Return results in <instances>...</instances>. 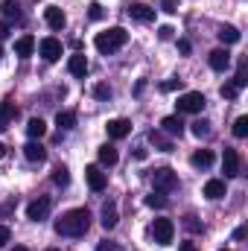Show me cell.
I'll return each instance as SVG.
<instances>
[{
	"label": "cell",
	"instance_id": "6da1fadb",
	"mask_svg": "<svg viewBox=\"0 0 248 251\" xmlns=\"http://www.w3.org/2000/svg\"><path fill=\"white\" fill-rule=\"evenodd\" d=\"M91 228V213L88 207H73L56 219V234L59 237H85Z\"/></svg>",
	"mask_w": 248,
	"mask_h": 251
},
{
	"label": "cell",
	"instance_id": "7a4b0ae2",
	"mask_svg": "<svg viewBox=\"0 0 248 251\" xmlns=\"http://www.w3.org/2000/svg\"><path fill=\"white\" fill-rule=\"evenodd\" d=\"M125 41H128V32H125L123 26H111V29H105V32H99V35L94 38V47H97L102 56H108V53H117Z\"/></svg>",
	"mask_w": 248,
	"mask_h": 251
},
{
	"label": "cell",
	"instance_id": "3957f363",
	"mask_svg": "<svg viewBox=\"0 0 248 251\" xmlns=\"http://www.w3.org/2000/svg\"><path fill=\"white\" fill-rule=\"evenodd\" d=\"M204 102H207V100H204L201 91H187V94L178 97L175 105H178V114H201V111H204Z\"/></svg>",
	"mask_w": 248,
	"mask_h": 251
},
{
	"label": "cell",
	"instance_id": "277c9868",
	"mask_svg": "<svg viewBox=\"0 0 248 251\" xmlns=\"http://www.w3.org/2000/svg\"><path fill=\"white\" fill-rule=\"evenodd\" d=\"M152 184H155V190H161V193H170V190L178 187V176L170 167H161V170L152 173Z\"/></svg>",
	"mask_w": 248,
	"mask_h": 251
},
{
	"label": "cell",
	"instance_id": "5b68a950",
	"mask_svg": "<svg viewBox=\"0 0 248 251\" xmlns=\"http://www.w3.org/2000/svg\"><path fill=\"white\" fill-rule=\"evenodd\" d=\"M152 237H155L158 246H170L173 237H175V225L170 219H155L152 222Z\"/></svg>",
	"mask_w": 248,
	"mask_h": 251
},
{
	"label": "cell",
	"instance_id": "8992f818",
	"mask_svg": "<svg viewBox=\"0 0 248 251\" xmlns=\"http://www.w3.org/2000/svg\"><path fill=\"white\" fill-rule=\"evenodd\" d=\"M47 213H50V199H47V196H38L35 201L26 204V219H32V222L47 219Z\"/></svg>",
	"mask_w": 248,
	"mask_h": 251
},
{
	"label": "cell",
	"instance_id": "52a82bcc",
	"mask_svg": "<svg viewBox=\"0 0 248 251\" xmlns=\"http://www.w3.org/2000/svg\"><path fill=\"white\" fill-rule=\"evenodd\" d=\"M85 181H88V187L94 190V193H99V190H105V184H108V176L97 164H91V167H85Z\"/></svg>",
	"mask_w": 248,
	"mask_h": 251
},
{
	"label": "cell",
	"instance_id": "ba28073f",
	"mask_svg": "<svg viewBox=\"0 0 248 251\" xmlns=\"http://www.w3.org/2000/svg\"><path fill=\"white\" fill-rule=\"evenodd\" d=\"M222 173H225V178H237L240 176V155H237V149H225V155H222Z\"/></svg>",
	"mask_w": 248,
	"mask_h": 251
},
{
	"label": "cell",
	"instance_id": "9c48e42d",
	"mask_svg": "<svg viewBox=\"0 0 248 251\" xmlns=\"http://www.w3.org/2000/svg\"><path fill=\"white\" fill-rule=\"evenodd\" d=\"M125 9H128V15H131L134 21H140V24H152V21H155V9L146 6V3H128Z\"/></svg>",
	"mask_w": 248,
	"mask_h": 251
},
{
	"label": "cell",
	"instance_id": "30bf717a",
	"mask_svg": "<svg viewBox=\"0 0 248 251\" xmlns=\"http://www.w3.org/2000/svg\"><path fill=\"white\" fill-rule=\"evenodd\" d=\"M62 41L59 38H44L41 41V56H44V62H59L62 59Z\"/></svg>",
	"mask_w": 248,
	"mask_h": 251
},
{
	"label": "cell",
	"instance_id": "8fae6325",
	"mask_svg": "<svg viewBox=\"0 0 248 251\" xmlns=\"http://www.w3.org/2000/svg\"><path fill=\"white\" fill-rule=\"evenodd\" d=\"M108 137L111 140H123V137H128L131 134V123L128 120H123V117H117V120H108Z\"/></svg>",
	"mask_w": 248,
	"mask_h": 251
},
{
	"label": "cell",
	"instance_id": "7c38bea8",
	"mask_svg": "<svg viewBox=\"0 0 248 251\" xmlns=\"http://www.w3.org/2000/svg\"><path fill=\"white\" fill-rule=\"evenodd\" d=\"M24 158H26L29 164H41V161L47 158V149H44L38 140H29V143L24 146Z\"/></svg>",
	"mask_w": 248,
	"mask_h": 251
},
{
	"label": "cell",
	"instance_id": "4fadbf2b",
	"mask_svg": "<svg viewBox=\"0 0 248 251\" xmlns=\"http://www.w3.org/2000/svg\"><path fill=\"white\" fill-rule=\"evenodd\" d=\"M44 21H47L50 29H62L64 24H67V18H64V12L59 6H47V9H44Z\"/></svg>",
	"mask_w": 248,
	"mask_h": 251
},
{
	"label": "cell",
	"instance_id": "5bb4252c",
	"mask_svg": "<svg viewBox=\"0 0 248 251\" xmlns=\"http://www.w3.org/2000/svg\"><path fill=\"white\" fill-rule=\"evenodd\" d=\"M207 64H210L213 70H228V67H231V53H228V50H213V53L207 56Z\"/></svg>",
	"mask_w": 248,
	"mask_h": 251
},
{
	"label": "cell",
	"instance_id": "9a60e30c",
	"mask_svg": "<svg viewBox=\"0 0 248 251\" xmlns=\"http://www.w3.org/2000/svg\"><path fill=\"white\" fill-rule=\"evenodd\" d=\"M161 128H164L167 134H173V137H181V134H184V123H181V117H178V114L164 117V120H161Z\"/></svg>",
	"mask_w": 248,
	"mask_h": 251
},
{
	"label": "cell",
	"instance_id": "2e32d148",
	"mask_svg": "<svg viewBox=\"0 0 248 251\" xmlns=\"http://www.w3.org/2000/svg\"><path fill=\"white\" fill-rule=\"evenodd\" d=\"M99 222H102L105 231L117 228V204H114V201H105V204H102V219H99Z\"/></svg>",
	"mask_w": 248,
	"mask_h": 251
},
{
	"label": "cell",
	"instance_id": "e0dca14e",
	"mask_svg": "<svg viewBox=\"0 0 248 251\" xmlns=\"http://www.w3.org/2000/svg\"><path fill=\"white\" fill-rule=\"evenodd\" d=\"M204 196H207L210 201L225 199V181H222V178H210V181L204 184Z\"/></svg>",
	"mask_w": 248,
	"mask_h": 251
},
{
	"label": "cell",
	"instance_id": "ac0fdd59",
	"mask_svg": "<svg viewBox=\"0 0 248 251\" xmlns=\"http://www.w3.org/2000/svg\"><path fill=\"white\" fill-rule=\"evenodd\" d=\"M190 164H193L196 170H207V167L213 164V152H210V149H198V152H193Z\"/></svg>",
	"mask_w": 248,
	"mask_h": 251
},
{
	"label": "cell",
	"instance_id": "d6986e66",
	"mask_svg": "<svg viewBox=\"0 0 248 251\" xmlns=\"http://www.w3.org/2000/svg\"><path fill=\"white\" fill-rule=\"evenodd\" d=\"M67 70H70L73 76H85V73H88V59H85L82 53L70 56V59H67Z\"/></svg>",
	"mask_w": 248,
	"mask_h": 251
},
{
	"label": "cell",
	"instance_id": "ffe728a7",
	"mask_svg": "<svg viewBox=\"0 0 248 251\" xmlns=\"http://www.w3.org/2000/svg\"><path fill=\"white\" fill-rule=\"evenodd\" d=\"M15 114H18V108H15L9 100H3V102H0V131L9 128V123L15 120Z\"/></svg>",
	"mask_w": 248,
	"mask_h": 251
},
{
	"label": "cell",
	"instance_id": "44dd1931",
	"mask_svg": "<svg viewBox=\"0 0 248 251\" xmlns=\"http://www.w3.org/2000/svg\"><path fill=\"white\" fill-rule=\"evenodd\" d=\"M26 134H29L32 140H41V137L47 134V123H44L41 117H32V120L26 123Z\"/></svg>",
	"mask_w": 248,
	"mask_h": 251
},
{
	"label": "cell",
	"instance_id": "7402d4cb",
	"mask_svg": "<svg viewBox=\"0 0 248 251\" xmlns=\"http://www.w3.org/2000/svg\"><path fill=\"white\" fill-rule=\"evenodd\" d=\"M32 50H35V38L32 35H21L15 41V53L18 56H32Z\"/></svg>",
	"mask_w": 248,
	"mask_h": 251
},
{
	"label": "cell",
	"instance_id": "603a6c76",
	"mask_svg": "<svg viewBox=\"0 0 248 251\" xmlns=\"http://www.w3.org/2000/svg\"><path fill=\"white\" fill-rule=\"evenodd\" d=\"M117 149L111 146V143H105V146H99V164H105V167H114L117 164Z\"/></svg>",
	"mask_w": 248,
	"mask_h": 251
},
{
	"label": "cell",
	"instance_id": "cb8c5ba5",
	"mask_svg": "<svg viewBox=\"0 0 248 251\" xmlns=\"http://www.w3.org/2000/svg\"><path fill=\"white\" fill-rule=\"evenodd\" d=\"M216 35H219L222 44H237V41H240V29H237V26H219Z\"/></svg>",
	"mask_w": 248,
	"mask_h": 251
},
{
	"label": "cell",
	"instance_id": "d4e9b609",
	"mask_svg": "<svg viewBox=\"0 0 248 251\" xmlns=\"http://www.w3.org/2000/svg\"><path fill=\"white\" fill-rule=\"evenodd\" d=\"M56 126H59L62 131H70V128L76 126V114H73V111H59V114H56Z\"/></svg>",
	"mask_w": 248,
	"mask_h": 251
},
{
	"label": "cell",
	"instance_id": "484cf974",
	"mask_svg": "<svg viewBox=\"0 0 248 251\" xmlns=\"http://www.w3.org/2000/svg\"><path fill=\"white\" fill-rule=\"evenodd\" d=\"M149 140H152V143H155L161 152H173V140H167L161 131H149Z\"/></svg>",
	"mask_w": 248,
	"mask_h": 251
},
{
	"label": "cell",
	"instance_id": "4316f807",
	"mask_svg": "<svg viewBox=\"0 0 248 251\" xmlns=\"http://www.w3.org/2000/svg\"><path fill=\"white\" fill-rule=\"evenodd\" d=\"M53 184H56V187H67V184H70V173H67V167H56V173H53Z\"/></svg>",
	"mask_w": 248,
	"mask_h": 251
},
{
	"label": "cell",
	"instance_id": "83f0119b",
	"mask_svg": "<svg viewBox=\"0 0 248 251\" xmlns=\"http://www.w3.org/2000/svg\"><path fill=\"white\" fill-rule=\"evenodd\" d=\"M0 9H3V15H6V18H21V6H18L15 0H3V6H0Z\"/></svg>",
	"mask_w": 248,
	"mask_h": 251
},
{
	"label": "cell",
	"instance_id": "f1b7e54d",
	"mask_svg": "<svg viewBox=\"0 0 248 251\" xmlns=\"http://www.w3.org/2000/svg\"><path fill=\"white\" fill-rule=\"evenodd\" d=\"M167 193H161V190H155L152 196H146V204L149 207H167V199H164Z\"/></svg>",
	"mask_w": 248,
	"mask_h": 251
},
{
	"label": "cell",
	"instance_id": "f546056e",
	"mask_svg": "<svg viewBox=\"0 0 248 251\" xmlns=\"http://www.w3.org/2000/svg\"><path fill=\"white\" fill-rule=\"evenodd\" d=\"M190 126H193L190 131H193L196 137H207V134H210V123H207V120H196V123H190Z\"/></svg>",
	"mask_w": 248,
	"mask_h": 251
},
{
	"label": "cell",
	"instance_id": "4dcf8cb0",
	"mask_svg": "<svg viewBox=\"0 0 248 251\" xmlns=\"http://www.w3.org/2000/svg\"><path fill=\"white\" fill-rule=\"evenodd\" d=\"M234 134H237V137H248V117H237V123H234Z\"/></svg>",
	"mask_w": 248,
	"mask_h": 251
},
{
	"label": "cell",
	"instance_id": "1f68e13d",
	"mask_svg": "<svg viewBox=\"0 0 248 251\" xmlns=\"http://www.w3.org/2000/svg\"><path fill=\"white\" fill-rule=\"evenodd\" d=\"M102 15H105V12H102L99 3H91V6H88V18H91V21H99Z\"/></svg>",
	"mask_w": 248,
	"mask_h": 251
},
{
	"label": "cell",
	"instance_id": "d6a6232c",
	"mask_svg": "<svg viewBox=\"0 0 248 251\" xmlns=\"http://www.w3.org/2000/svg\"><path fill=\"white\" fill-rule=\"evenodd\" d=\"M237 94H240V88H237L234 82H228V85H222V97H225V100H234Z\"/></svg>",
	"mask_w": 248,
	"mask_h": 251
},
{
	"label": "cell",
	"instance_id": "836d02e7",
	"mask_svg": "<svg viewBox=\"0 0 248 251\" xmlns=\"http://www.w3.org/2000/svg\"><path fill=\"white\" fill-rule=\"evenodd\" d=\"M94 94H97L99 100H111V88H108V85H97V91H94Z\"/></svg>",
	"mask_w": 248,
	"mask_h": 251
},
{
	"label": "cell",
	"instance_id": "e575fe53",
	"mask_svg": "<svg viewBox=\"0 0 248 251\" xmlns=\"http://www.w3.org/2000/svg\"><path fill=\"white\" fill-rule=\"evenodd\" d=\"M9 240H12V231H9L6 225H0V249H3V246H6Z\"/></svg>",
	"mask_w": 248,
	"mask_h": 251
},
{
	"label": "cell",
	"instance_id": "d590c367",
	"mask_svg": "<svg viewBox=\"0 0 248 251\" xmlns=\"http://www.w3.org/2000/svg\"><path fill=\"white\" fill-rule=\"evenodd\" d=\"M173 32H175L173 26H161V29H158V35H161V41H170V38H173Z\"/></svg>",
	"mask_w": 248,
	"mask_h": 251
},
{
	"label": "cell",
	"instance_id": "8d00e7d4",
	"mask_svg": "<svg viewBox=\"0 0 248 251\" xmlns=\"http://www.w3.org/2000/svg\"><path fill=\"white\" fill-rule=\"evenodd\" d=\"M175 88H181V79H170V82L161 85V91H175Z\"/></svg>",
	"mask_w": 248,
	"mask_h": 251
},
{
	"label": "cell",
	"instance_id": "74e56055",
	"mask_svg": "<svg viewBox=\"0 0 248 251\" xmlns=\"http://www.w3.org/2000/svg\"><path fill=\"white\" fill-rule=\"evenodd\" d=\"M184 225L190 228V231H201V225L196 222V216H187V222H184Z\"/></svg>",
	"mask_w": 248,
	"mask_h": 251
},
{
	"label": "cell",
	"instance_id": "f35d334b",
	"mask_svg": "<svg viewBox=\"0 0 248 251\" xmlns=\"http://www.w3.org/2000/svg\"><path fill=\"white\" fill-rule=\"evenodd\" d=\"M6 38H9V26L0 21V41H6Z\"/></svg>",
	"mask_w": 248,
	"mask_h": 251
},
{
	"label": "cell",
	"instance_id": "ab89813d",
	"mask_svg": "<svg viewBox=\"0 0 248 251\" xmlns=\"http://www.w3.org/2000/svg\"><path fill=\"white\" fill-rule=\"evenodd\" d=\"M164 12H175V0H164Z\"/></svg>",
	"mask_w": 248,
	"mask_h": 251
},
{
	"label": "cell",
	"instance_id": "60d3db41",
	"mask_svg": "<svg viewBox=\"0 0 248 251\" xmlns=\"http://www.w3.org/2000/svg\"><path fill=\"white\" fill-rule=\"evenodd\" d=\"M178 251H196V243H181V246H178Z\"/></svg>",
	"mask_w": 248,
	"mask_h": 251
},
{
	"label": "cell",
	"instance_id": "b9f144b4",
	"mask_svg": "<svg viewBox=\"0 0 248 251\" xmlns=\"http://www.w3.org/2000/svg\"><path fill=\"white\" fill-rule=\"evenodd\" d=\"M243 237H246V225H243V228H237V231H234V240H243Z\"/></svg>",
	"mask_w": 248,
	"mask_h": 251
},
{
	"label": "cell",
	"instance_id": "7bdbcfd3",
	"mask_svg": "<svg viewBox=\"0 0 248 251\" xmlns=\"http://www.w3.org/2000/svg\"><path fill=\"white\" fill-rule=\"evenodd\" d=\"M178 50L181 53H190V41H178Z\"/></svg>",
	"mask_w": 248,
	"mask_h": 251
},
{
	"label": "cell",
	"instance_id": "ee69618b",
	"mask_svg": "<svg viewBox=\"0 0 248 251\" xmlns=\"http://www.w3.org/2000/svg\"><path fill=\"white\" fill-rule=\"evenodd\" d=\"M97 251H117V249H114V246H105V243H102V246H97Z\"/></svg>",
	"mask_w": 248,
	"mask_h": 251
},
{
	"label": "cell",
	"instance_id": "f6af8a7d",
	"mask_svg": "<svg viewBox=\"0 0 248 251\" xmlns=\"http://www.w3.org/2000/svg\"><path fill=\"white\" fill-rule=\"evenodd\" d=\"M3 155H6V146H3V143H0V158H3Z\"/></svg>",
	"mask_w": 248,
	"mask_h": 251
},
{
	"label": "cell",
	"instance_id": "bcb514c9",
	"mask_svg": "<svg viewBox=\"0 0 248 251\" xmlns=\"http://www.w3.org/2000/svg\"><path fill=\"white\" fill-rule=\"evenodd\" d=\"M15 251H29V249H24V246H18V249H15Z\"/></svg>",
	"mask_w": 248,
	"mask_h": 251
},
{
	"label": "cell",
	"instance_id": "7dc6e473",
	"mask_svg": "<svg viewBox=\"0 0 248 251\" xmlns=\"http://www.w3.org/2000/svg\"><path fill=\"white\" fill-rule=\"evenodd\" d=\"M47 251H59V249H47Z\"/></svg>",
	"mask_w": 248,
	"mask_h": 251
},
{
	"label": "cell",
	"instance_id": "c3c4849f",
	"mask_svg": "<svg viewBox=\"0 0 248 251\" xmlns=\"http://www.w3.org/2000/svg\"><path fill=\"white\" fill-rule=\"evenodd\" d=\"M222 251H228V249H222Z\"/></svg>",
	"mask_w": 248,
	"mask_h": 251
}]
</instances>
